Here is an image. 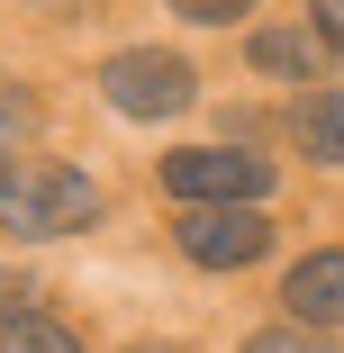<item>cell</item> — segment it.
Instances as JSON below:
<instances>
[{"label":"cell","mask_w":344,"mask_h":353,"mask_svg":"<svg viewBox=\"0 0 344 353\" xmlns=\"http://www.w3.org/2000/svg\"><path fill=\"white\" fill-rule=\"evenodd\" d=\"M145 353H154V344H145Z\"/></svg>","instance_id":"5bb4252c"},{"label":"cell","mask_w":344,"mask_h":353,"mask_svg":"<svg viewBox=\"0 0 344 353\" xmlns=\"http://www.w3.org/2000/svg\"><path fill=\"white\" fill-rule=\"evenodd\" d=\"M281 299H290V326L335 335V326H344V254H308V263H290Z\"/></svg>","instance_id":"5b68a950"},{"label":"cell","mask_w":344,"mask_h":353,"mask_svg":"<svg viewBox=\"0 0 344 353\" xmlns=\"http://www.w3.org/2000/svg\"><path fill=\"white\" fill-rule=\"evenodd\" d=\"M0 353H82V335L54 326V317H10L0 326Z\"/></svg>","instance_id":"ba28073f"},{"label":"cell","mask_w":344,"mask_h":353,"mask_svg":"<svg viewBox=\"0 0 344 353\" xmlns=\"http://www.w3.org/2000/svg\"><path fill=\"white\" fill-rule=\"evenodd\" d=\"M299 136H308V154H317V163H344V91H308Z\"/></svg>","instance_id":"52a82bcc"},{"label":"cell","mask_w":344,"mask_h":353,"mask_svg":"<svg viewBox=\"0 0 344 353\" xmlns=\"http://www.w3.org/2000/svg\"><path fill=\"white\" fill-rule=\"evenodd\" d=\"M100 100H109L118 118H181V109H190V63H181V54H154V46L109 54V63H100Z\"/></svg>","instance_id":"3957f363"},{"label":"cell","mask_w":344,"mask_h":353,"mask_svg":"<svg viewBox=\"0 0 344 353\" xmlns=\"http://www.w3.org/2000/svg\"><path fill=\"white\" fill-rule=\"evenodd\" d=\"M308 10H317V46L344 54V0H308Z\"/></svg>","instance_id":"8fae6325"},{"label":"cell","mask_w":344,"mask_h":353,"mask_svg":"<svg viewBox=\"0 0 344 353\" xmlns=\"http://www.w3.org/2000/svg\"><path fill=\"white\" fill-rule=\"evenodd\" d=\"M28 299H37L28 281H19V272H0V326H10V317H28Z\"/></svg>","instance_id":"7c38bea8"},{"label":"cell","mask_w":344,"mask_h":353,"mask_svg":"<svg viewBox=\"0 0 344 353\" xmlns=\"http://www.w3.org/2000/svg\"><path fill=\"white\" fill-rule=\"evenodd\" d=\"M245 353H335V344H326V335H308V326H263Z\"/></svg>","instance_id":"9c48e42d"},{"label":"cell","mask_w":344,"mask_h":353,"mask_svg":"<svg viewBox=\"0 0 344 353\" xmlns=\"http://www.w3.org/2000/svg\"><path fill=\"white\" fill-rule=\"evenodd\" d=\"M317 63H326V46H317L308 28H263V37H254V73H281V82H317Z\"/></svg>","instance_id":"8992f818"},{"label":"cell","mask_w":344,"mask_h":353,"mask_svg":"<svg viewBox=\"0 0 344 353\" xmlns=\"http://www.w3.org/2000/svg\"><path fill=\"white\" fill-rule=\"evenodd\" d=\"M0 190H10V154H0Z\"/></svg>","instance_id":"4fadbf2b"},{"label":"cell","mask_w":344,"mask_h":353,"mask_svg":"<svg viewBox=\"0 0 344 353\" xmlns=\"http://www.w3.org/2000/svg\"><path fill=\"white\" fill-rule=\"evenodd\" d=\"M172 10H181V19H199V28H227V19H245V10H254V0H172Z\"/></svg>","instance_id":"30bf717a"},{"label":"cell","mask_w":344,"mask_h":353,"mask_svg":"<svg viewBox=\"0 0 344 353\" xmlns=\"http://www.w3.org/2000/svg\"><path fill=\"white\" fill-rule=\"evenodd\" d=\"M100 218V190L91 172L73 163H37V172H10V190H0V227L10 236H73Z\"/></svg>","instance_id":"6da1fadb"},{"label":"cell","mask_w":344,"mask_h":353,"mask_svg":"<svg viewBox=\"0 0 344 353\" xmlns=\"http://www.w3.org/2000/svg\"><path fill=\"white\" fill-rule=\"evenodd\" d=\"M163 190L181 208H263L272 190V154H236V145H190L163 163Z\"/></svg>","instance_id":"7a4b0ae2"},{"label":"cell","mask_w":344,"mask_h":353,"mask_svg":"<svg viewBox=\"0 0 344 353\" xmlns=\"http://www.w3.org/2000/svg\"><path fill=\"white\" fill-rule=\"evenodd\" d=\"M263 245H272L263 208H181V254L199 272H245V263H263Z\"/></svg>","instance_id":"277c9868"}]
</instances>
